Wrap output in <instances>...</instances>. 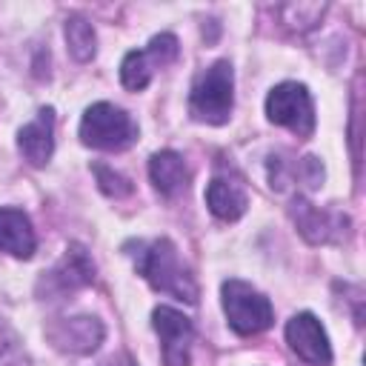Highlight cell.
I'll use <instances>...</instances> for the list:
<instances>
[{"label": "cell", "instance_id": "6da1fadb", "mask_svg": "<svg viewBox=\"0 0 366 366\" xmlns=\"http://www.w3.org/2000/svg\"><path fill=\"white\" fill-rule=\"evenodd\" d=\"M134 266L149 280L152 289L172 295L177 300H186V303H197V283H194L192 272L183 266L177 246L169 237H157L152 243H137Z\"/></svg>", "mask_w": 366, "mask_h": 366}, {"label": "cell", "instance_id": "7a4b0ae2", "mask_svg": "<svg viewBox=\"0 0 366 366\" xmlns=\"http://www.w3.org/2000/svg\"><path fill=\"white\" fill-rule=\"evenodd\" d=\"M234 106V74L229 60L212 63L206 71L197 74L189 92V114L200 123L220 126L232 117Z\"/></svg>", "mask_w": 366, "mask_h": 366}, {"label": "cell", "instance_id": "3957f363", "mask_svg": "<svg viewBox=\"0 0 366 366\" xmlns=\"http://www.w3.org/2000/svg\"><path fill=\"white\" fill-rule=\"evenodd\" d=\"M80 140L100 152H123L137 140V123L114 103H94L80 120Z\"/></svg>", "mask_w": 366, "mask_h": 366}, {"label": "cell", "instance_id": "277c9868", "mask_svg": "<svg viewBox=\"0 0 366 366\" xmlns=\"http://www.w3.org/2000/svg\"><path fill=\"white\" fill-rule=\"evenodd\" d=\"M220 295H223V312L229 317V326L237 335H257L272 326L274 320L272 303L254 286L243 280H226Z\"/></svg>", "mask_w": 366, "mask_h": 366}, {"label": "cell", "instance_id": "5b68a950", "mask_svg": "<svg viewBox=\"0 0 366 366\" xmlns=\"http://www.w3.org/2000/svg\"><path fill=\"white\" fill-rule=\"evenodd\" d=\"M266 117L286 126L297 137H312L315 132V103L303 83H277L266 97Z\"/></svg>", "mask_w": 366, "mask_h": 366}, {"label": "cell", "instance_id": "8992f818", "mask_svg": "<svg viewBox=\"0 0 366 366\" xmlns=\"http://www.w3.org/2000/svg\"><path fill=\"white\" fill-rule=\"evenodd\" d=\"M152 326L163 343V363L166 366H189V355H192V343H194L192 320L172 306H157L152 312Z\"/></svg>", "mask_w": 366, "mask_h": 366}, {"label": "cell", "instance_id": "52a82bcc", "mask_svg": "<svg viewBox=\"0 0 366 366\" xmlns=\"http://www.w3.org/2000/svg\"><path fill=\"white\" fill-rule=\"evenodd\" d=\"M94 280V263L89 257V252L80 243H71L66 249V254L60 257V263L43 274L40 280V295L46 292L49 297H63L74 289H83Z\"/></svg>", "mask_w": 366, "mask_h": 366}, {"label": "cell", "instance_id": "ba28073f", "mask_svg": "<svg viewBox=\"0 0 366 366\" xmlns=\"http://www.w3.org/2000/svg\"><path fill=\"white\" fill-rule=\"evenodd\" d=\"M286 343L309 366H332V346H329L326 329L320 326V320L315 315H309V312L295 315L286 323Z\"/></svg>", "mask_w": 366, "mask_h": 366}, {"label": "cell", "instance_id": "9c48e42d", "mask_svg": "<svg viewBox=\"0 0 366 366\" xmlns=\"http://www.w3.org/2000/svg\"><path fill=\"white\" fill-rule=\"evenodd\" d=\"M49 340L60 352L71 355H89L103 343V323L92 315H74V317H60L46 329Z\"/></svg>", "mask_w": 366, "mask_h": 366}, {"label": "cell", "instance_id": "30bf717a", "mask_svg": "<svg viewBox=\"0 0 366 366\" xmlns=\"http://www.w3.org/2000/svg\"><path fill=\"white\" fill-rule=\"evenodd\" d=\"M17 149H20L23 160H29L37 169L51 160V152H54V109H49V106L40 109L37 117L20 129Z\"/></svg>", "mask_w": 366, "mask_h": 366}, {"label": "cell", "instance_id": "8fae6325", "mask_svg": "<svg viewBox=\"0 0 366 366\" xmlns=\"http://www.w3.org/2000/svg\"><path fill=\"white\" fill-rule=\"evenodd\" d=\"M206 206L214 217L220 220H237L243 217L246 206H249V194L246 186L237 177H226V174H214L212 183L206 186Z\"/></svg>", "mask_w": 366, "mask_h": 366}, {"label": "cell", "instance_id": "7c38bea8", "mask_svg": "<svg viewBox=\"0 0 366 366\" xmlns=\"http://www.w3.org/2000/svg\"><path fill=\"white\" fill-rule=\"evenodd\" d=\"M37 249V237L31 220L20 209H0V252L29 260Z\"/></svg>", "mask_w": 366, "mask_h": 366}, {"label": "cell", "instance_id": "4fadbf2b", "mask_svg": "<svg viewBox=\"0 0 366 366\" xmlns=\"http://www.w3.org/2000/svg\"><path fill=\"white\" fill-rule=\"evenodd\" d=\"M149 177L163 197H177L189 186V169L177 152H157L149 160Z\"/></svg>", "mask_w": 366, "mask_h": 366}, {"label": "cell", "instance_id": "5bb4252c", "mask_svg": "<svg viewBox=\"0 0 366 366\" xmlns=\"http://www.w3.org/2000/svg\"><path fill=\"white\" fill-rule=\"evenodd\" d=\"M303 180L309 189H315L320 180H323V166L315 160V157H303L300 163H292V166H286V160L283 157H269V180H272V189H286V183H292V180Z\"/></svg>", "mask_w": 366, "mask_h": 366}, {"label": "cell", "instance_id": "9a60e30c", "mask_svg": "<svg viewBox=\"0 0 366 366\" xmlns=\"http://www.w3.org/2000/svg\"><path fill=\"white\" fill-rule=\"evenodd\" d=\"M292 217H295L300 234H303L306 240H312V243H323V240H329L332 232H335L332 214H329V212H320L317 206L306 203L303 197H297V200L292 203Z\"/></svg>", "mask_w": 366, "mask_h": 366}, {"label": "cell", "instance_id": "2e32d148", "mask_svg": "<svg viewBox=\"0 0 366 366\" xmlns=\"http://www.w3.org/2000/svg\"><path fill=\"white\" fill-rule=\"evenodd\" d=\"M66 43H69V51L74 60L86 63L94 57L97 51V34L92 29V23L83 17V14H74L66 20Z\"/></svg>", "mask_w": 366, "mask_h": 366}, {"label": "cell", "instance_id": "e0dca14e", "mask_svg": "<svg viewBox=\"0 0 366 366\" xmlns=\"http://www.w3.org/2000/svg\"><path fill=\"white\" fill-rule=\"evenodd\" d=\"M154 71H157V66H154V60L149 57L146 49L143 51H129L123 57V63H120V83L129 92H140V89L149 86V80H152Z\"/></svg>", "mask_w": 366, "mask_h": 366}, {"label": "cell", "instance_id": "ac0fdd59", "mask_svg": "<svg viewBox=\"0 0 366 366\" xmlns=\"http://www.w3.org/2000/svg\"><path fill=\"white\" fill-rule=\"evenodd\" d=\"M0 366H31V357L23 349L20 335L3 317H0Z\"/></svg>", "mask_w": 366, "mask_h": 366}, {"label": "cell", "instance_id": "d6986e66", "mask_svg": "<svg viewBox=\"0 0 366 366\" xmlns=\"http://www.w3.org/2000/svg\"><path fill=\"white\" fill-rule=\"evenodd\" d=\"M146 51H149V57L154 60L157 69H166V66H172V63L177 60L180 46H177V37H174V34L163 31V34H154V37L149 40Z\"/></svg>", "mask_w": 366, "mask_h": 366}, {"label": "cell", "instance_id": "ffe728a7", "mask_svg": "<svg viewBox=\"0 0 366 366\" xmlns=\"http://www.w3.org/2000/svg\"><path fill=\"white\" fill-rule=\"evenodd\" d=\"M92 169H94V177H97V186H100L103 194H109V197H126V194H132V183L120 172L109 169L106 163H94Z\"/></svg>", "mask_w": 366, "mask_h": 366}]
</instances>
